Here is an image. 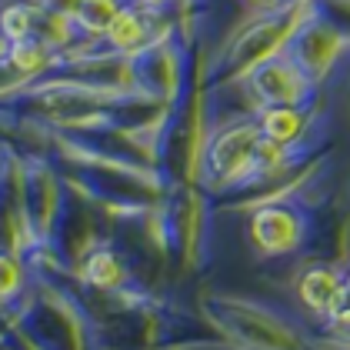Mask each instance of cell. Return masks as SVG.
Returning <instances> with one entry per match:
<instances>
[{
    "label": "cell",
    "instance_id": "1",
    "mask_svg": "<svg viewBox=\"0 0 350 350\" xmlns=\"http://www.w3.org/2000/svg\"><path fill=\"white\" fill-rule=\"evenodd\" d=\"M254 87L260 90V97L267 104H291V107H297L307 97V90H310V74L294 60H267V64L257 67Z\"/></svg>",
    "mask_w": 350,
    "mask_h": 350
},
{
    "label": "cell",
    "instance_id": "2",
    "mask_svg": "<svg viewBox=\"0 0 350 350\" xmlns=\"http://www.w3.org/2000/svg\"><path fill=\"white\" fill-rule=\"evenodd\" d=\"M300 297L310 310L323 317H334L347 307V291H344V273L334 267H310L300 277Z\"/></svg>",
    "mask_w": 350,
    "mask_h": 350
},
{
    "label": "cell",
    "instance_id": "3",
    "mask_svg": "<svg viewBox=\"0 0 350 350\" xmlns=\"http://www.w3.org/2000/svg\"><path fill=\"white\" fill-rule=\"evenodd\" d=\"M254 241L264 247V254H287L300 243V224L284 207H264L254 217Z\"/></svg>",
    "mask_w": 350,
    "mask_h": 350
},
{
    "label": "cell",
    "instance_id": "4",
    "mask_svg": "<svg viewBox=\"0 0 350 350\" xmlns=\"http://www.w3.org/2000/svg\"><path fill=\"white\" fill-rule=\"evenodd\" d=\"M300 131H304V113L291 104H270L260 117V137L267 144H277V147L297 140Z\"/></svg>",
    "mask_w": 350,
    "mask_h": 350
},
{
    "label": "cell",
    "instance_id": "5",
    "mask_svg": "<svg viewBox=\"0 0 350 350\" xmlns=\"http://www.w3.org/2000/svg\"><path fill=\"white\" fill-rule=\"evenodd\" d=\"M110 40L117 44V47H124V51H131L137 44H144V37H147V30H144V21L137 17L134 10H120L117 17H113V24L107 27Z\"/></svg>",
    "mask_w": 350,
    "mask_h": 350
},
{
    "label": "cell",
    "instance_id": "6",
    "mask_svg": "<svg viewBox=\"0 0 350 350\" xmlns=\"http://www.w3.org/2000/svg\"><path fill=\"white\" fill-rule=\"evenodd\" d=\"M120 14V7L113 0H81V10H77V21L90 33H104L113 24V17Z\"/></svg>",
    "mask_w": 350,
    "mask_h": 350
},
{
    "label": "cell",
    "instance_id": "7",
    "mask_svg": "<svg viewBox=\"0 0 350 350\" xmlns=\"http://www.w3.org/2000/svg\"><path fill=\"white\" fill-rule=\"evenodd\" d=\"M83 277H87L90 284H97V287H113V284L120 280V264H117V257H113V254L97 250V254L87 260Z\"/></svg>",
    "mask_w": 350,
    "mask_h": 350
},
{
    "label": "cell",
    "instance_id": "8",
    "mask_svg": "<svg viewBox=\"0 0 350 350\" xmlns=\"http://www.w3.org/2000/svg\"><path fill=\"white\" fill-rule=\"evenodd\" d=\"M30 30H33V10L24 7V3L7 7V10L0 14V33H3L7 40H27Z\"/></svg>",
    "mask_w": 350,
    "mask_h": 350
},
{
    "label": "cell",
    "instance_id": "9",
    "mask_svg": "<svg viewBox=\"0 0 350 350\" xmlns=\"http://www.w3.org/2000/svg\"><path fill=\"white\" fill-rule=\"evenodd\" d=\"M10 60H14V67L33 70V67H40V64H44V51H40V44H33L30 37H27V40H14Z\"/></svg>",
    "mask_w": 350,
    "mask_h": 350
},
{
    "label": "cell",
    "instance_id": "10",
    "mask_svg": "<svg viewBox=\"0 0 350 350\" xmlns=\"http://www.w3.org/2000/svg\"><path fill=\"white\" fill-rule=\"evenodd\" d=\"M44 7H47L54 17H77L81 0H44Z\"/></svg>",
    "mask_w": 350,
    "mask_h": 350
},
{
    "label": "cell",
    "instance_id": "11",
    "mask_svg": "<svg viewBox=\"0 0 350 350\" xmlns=\"http://www.w3.org/2000/svg\"><path fill=\"white\" fill-rule=\"evenodd\" d=\"M330 330H334V337H337V340H347L350 344V310L334 314V317H330Z\"/></svg>",
    "mask_w": 350,
    "mask_h": 350
},
{
    "label": "cell",
    "instance_id": "12",
    "mask_svg": "<svg viewBox=\"0 0 350 350\" xmlns=\"http://www.w3.org/2000/svg\"><path fill=\"white\" fill-rule=\"evenodd\" d=\"M14 287H17V273L10 267V260L0 257V294H7V291H14Z\"/></svg>",
    "mask_w": 350,
    "mask_h": 350
},
{
    "label": "cell",
    "instance_id": "13",
    "mask_svg": "<svg viewBox=\"0 0 350 350\" xmlns=\"http://www.w3.org/2000/svg\"><path fill=\"white\" fill-rule=\"evenodd\" d=\"M344 291H347V304H350V270H347V277H344Z\"/></svg>",
    "mask_w": 350,
    "mask_h": 350
},
{
    "label": "cell",
    "instance_id": "14",
    "mask_svg": "<svg viewBox=\"0 0 350 350\" xmlns=\"http://www.w3.org/2000/svg\"><path fill=\"white\" fill-rule=\"evenodd\" d=\"M150 3H163V0H150Z\"/></svg>",
    "mask_w": 350,
    "mask_h": 350
}]
</instances>
